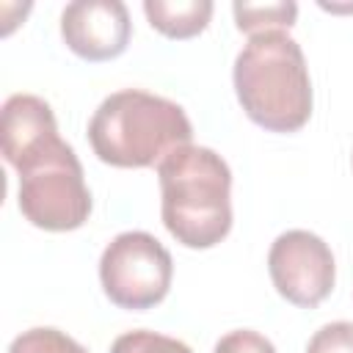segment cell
I'll use <instances>...</instances> for the list:
<instances>
[{
    "instance_id": "obj_9",
    "label": "cell",
    "mask_w": 353,
    "mask_h": 353,
    "mask_svg": "<svg viewBox=\"0 0 353 353\" xmlns=\"http://www.w3.org/2000/svg\"><path fill=\"white\" fill-rule=\"evenodd\" d=\"M143 14L154 30L168 39L199 36L212 17L210 0H143Z\"/></svg>"
},
{
    "instance_id": "obj_12",
    "label": "cell",
    "mask_w": 353,
    "mask_h": 353,
    "mask_svg": "<svg viewBox=\"0 0 353 353\" xmlns=\"http://www.w3.org/2000/svg\"><path fill=\"white\" fill-rule=\"evenodd\" d=\"M110 353H193L185 342L157 331H127L113 339Z\"/></svg>"
},
{
    "instance_id": "obj_14",
    "label": "cell",
    "mask_w": 353,
    "mask_h": 353,
    "mask_svg": "<svg viewBox=\"0 0 353 353\" xmlns=\"http://www.w3.org/2000/svg\"><path fill=\"white\" fill-rule=\"evenodd\" d=\"M212 353H276L273 342L268 336H262L259 331H251V328H237V331H229L223 334L218 342H215V350Z\"/></svg>"
},
{
    "instance_id": "obj_10",
    "label": "cell",
    "mask_w": 353,
    "mask_h": 353,
    "mask_svg": "<svg viewBox=\"0 0 353 353\" xmlns=\"http://www.w3.org/2000/svg\"><path fill=\"white\" fill-rule=\"evenodd\" d=\"M234 25L243 33H268V30H284L295 22L298 6L295 3H234L232 6Z\"/></svg>"
},
{
    "instance_id": "obj_3",
    "label": "cell",
    "mask_w": 353,
    "mask_h": 353,
    "mask_svg": "<svg viewBox=\"0 0 353 353\" xmlns=\"http://www.w3.org/2000/svg\"><path fill=\"white\" fill-rule=\"evenodd\" d=\"M190 138L193 124L182 105L141 88H121L105 97L88 121L94 154L116 168L160 165Z\"/></svg>"
},
{
    "instance_id": "obj_8",
    "label": "cell",
    "mask_w": 353,
    "mask_h": 353,
    "mask_svg": "<svg viewBox=\"0 0 353 353\" xmlns=\"http://www.w3.org/2000/svg\"><path fill=\"white\" fill-rule=\"evenodd\" d=\"M58 138V124L52 108L36 94H11L0 116V149L8 165Z\"/></svg>"
},
{
    "instance_id": "obj_1",
    "label": "cell",
    "mask_w": 353,
    "mask_h": 353,
    "mask_svg": "<svg viewBox=\"0 0 353 353\" xmlns=\"http://www.w3.org/2000/svg\"><path fill=\"white\" fill-rule=\"evenodd\" d=\"M160 215L185 248H212L232 229V171L210 146H179L160 165Z\"/></svg>"
},
{
    "instance_id": "obj_4",
    "label": "cell",
    "mask_w": 353,
    "mask_h": 353,
    "mask_svg": "<svg viewBox=\"0 0 353 353\" xmlns=\"http://www.w3.org/2000/svg\"><path fill=\"white\" fill-rule=\"evenodd\" d=\"M19 212L44 232L80 229L91 215V193L74 149L58 138L47 141L17 165Z\"/></svg>"
},
{
    "instance_id": "obj_5",
    "label": "cell",
    "mask_w": 353,
    "mask_h": 353,
    "mask_svg": "<svg viewBox=\"0 0 353 353\" xmlns=\"http://www.w3.org/2000/svg\"><path fill=\"white\" fill-rule=\"evenodd\" d=\"M174 279L168 248L149 232L116 234L99 256V281L110 303L130 312L157 306Z\"/></svg>"
},
{
    "instance_id": "obj_13",
    "label": "cell",
    "mask_w": 353,
    "mask_h": 353,
    "mask_svg": "<svg viewBox=\"0 0 353 353\" xmlns=\"http://www.w3.org/2000/svg\"><path fill=\"white\" fill-rule=\"evenodd\" d=\"M306 353H353V323L336 320L314 331Z\"/></svg>"
},
{
    "instance_id": "obj_7",
    "label": "cell",
    "mask_w": 353,
    "mask_h": 353,
    "mask_svg": "<svg viewBox=\"0 0 353 353\" xmlns=\"http://www.w3.org/2000/svg\"><path fill=\"white\" fill-rule=\"evenodd\" d=\"M132 22L121 0H74L61 11L66 47L85 61H110L130 44Z\"/></svg>"
},
{
    "instance_id": "obj_2",
    "label": "cell",
    "mask_w": 353,
    "mask_h": 353,
    "mask_svg": "<svg viewBox=\"0 0 353 353\" xmlns=\"http://www.w3.org/2000/svg\"><path fill=\"white\" fill-rule=\"evenodd\" d=\"M232 80L245 116L270 132H295L312 116L306 58L287 30L251 36L234 58Z\"/></svg>"
},
{
    "instance_id": "obj_11",
    "label": "cell",
    "mask_w": 353,
    "mask_h": 353,
    "mask_svg": "<svg viewBox=\"0 0 353 353\" xmlns=\"http://www.w3.org/2000/svg\"><path fill=\"white\" fill-rule=\"evenodd\" d=\"M8 353H88V350L69 334L50 325H39V328L22 331L8 345Z\"/></svg>"
},
{
    "instance_id": "obj_6",
    "label": "cell",
    "mask_w": 353,
    "mask_h": 353,
    "mask_svg": "<svg viewBox=\"0 0 353 353\" xmlns=\"http://www.w3.org/2000/svg\"><path fill=\"white\" fill-rule=\"evenodd\" d=\"M268 270L276 292L303 309L320 306L336 281V265L328 243L306 229L281 232L268 251Z\"/></svg>"
}]
</instances>
